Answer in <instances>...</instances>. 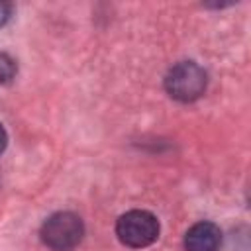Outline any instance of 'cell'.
<instances>
[{
  "instance_id": "5",
  "label": "cell",
  "mask_w": 251,
  "mask_h": 251,
  "mask_svg": "<svg viewBox=\"0 0 251 251\" xmlns=\"http://www.w3.org/2000/svg\"><path fill=\"white\" fill-rule=\"evenodd\" d=\"M16 75V63L10 55L0 53V84H6L14 78Z\"/></svg>"
},
{
  "instance_id": "7",
  "label": "cell",
  "mask_w": 251,
  "mask_h": 251,
  "mask_svg": "<svg viewBox=\"0 0 251 251\" xmlns=\"http://www.w3.org/2000/svg\"><path fill=\"white\" fill-rule=\"evenodd\" d=\"M6 141H8V137H6V129H4L2 124H0V153L6 149Z\"/></svg>"
},
{
  "instance_id": "2",
  "label": "cell",
  "mask_w": 251,
  "mask_h": 251,
  "mask_svg": "<svg viewBox=\"0 0 251 251\" xmlns=\"http://www.w3.org/2000/svg\"><path fill=\"white\" fill-rule=\"evenodd\" d=\"M165 88L178 102H192L206 90V73L192 61L176 63L165 76Z\"/></svg>"
},
{
  "instance_id": "4",
  "label": "cell",
  "mask_w": 251,
  "mask_h": 251,
  "mask_svg": "<svg viewBox=\"0 0 251 251\" xmlns=\"http://www.w3.org/2000/svg\"><path fill=\"white\" fill-rule=\"evenodd\" d=\"M220 245L222 231L212 222H198L184 235L186 251H220Z\"/></svg>"
},
{
  "instance_id": "3",
  "label": "cell",
  "mask_w": 251,
  "mask_h": 251,
  "mask_svg": "<svg viewBox=\"0 0 251 251\" xmlns=\"http://www.w3.org/2000/svg\"><path fill=\"white\" fill-rule=\"evenodd\" d=\"M116 235L127 247H147L159 237V222L147 210H129L120 216Z\"/></svg>"
},
{
  "instance_id": "6",
  "label": "cell",
  "mask_w": 251,
  "mask_h": 251,
  "mask_svg": "<svg viewBox=\"0 0 251 251\" xmlns=\"http://www.w3.org/2000/svg\"><path fill=\"white\" fill-rule=\"evenodd\" d=\"M12 16V4L8 2H0V25H4Z\"/></svg>"
},
{
  "instance_id": "1",
  "label": "cell",
  "mask_w": 251,
  "mask_h": 251,
  "mask_svg": "<svg viewBox=\"0 0 251 251\" xmlns=\"http://www.w3.org/2000/svg\"><path fill=\"white\" fill-rule=\"evenodd\" d=\"M84 235L82 220L73 212H55L41 226V239L53 251H71Z\"/></svg>"
}]
</instances>
